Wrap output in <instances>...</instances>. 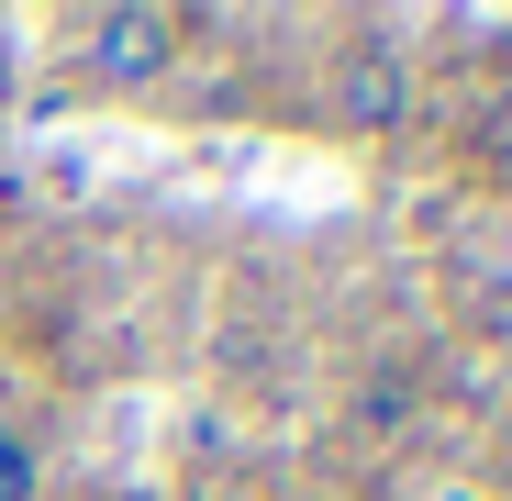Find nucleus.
Returning a JSON list of instances; mask_svg holds the SVG:
<instances>
[{"mask_svg": "<svg viewBox=\"0 0 512 501\" xmlns=\"http://www.w3.org/2000/svg\"><path fill=\"white\" fill-rule=\"evenodd\" d=\"M179 45H190L179 12L123 0V12H90V23H78V78H90V90H156V78L179 67Z\"/></svg>", "mask_w": 512, "mask_h": 501, "instance_id": "f257e3e1", "label": "nucleus"}, {"mask_svg": "<svg viewBox=\"0 0 512 501\" xmlns=\"http://www.w3.org/2000/svg\"><path fill=\"white\" fill-rule=\"evenodd\" d=\"M401 112H412L401 34H346V45H334V123H346V134H390Z\"/></svg>", "mask_w": 512, "mask_h": 501, "instance_id": "f03ea898", "label": "nucleus"}, {"mask_svg": "<svg viewBox=\"0 0 512 501\" xmlns=\"http://www.w3.org/2000/svg\"><path fill=\"white\" fill-rule=\"evenodd\" d=\"M0 501H34V446L0 424Z\"/></svg>", "mask_w": 512, "mask_h": 501, "instance_id": "7ed1b4c3", "label": "nucleus"}]
</instances>
